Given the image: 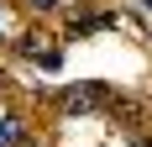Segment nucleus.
<instances>
[{"mask_svg":"<svg viewBox=\"0 0 152 147\" xmlns=\"http://www.w3.org/2000/svg\"><path fill=\"white\" fill-rule=\"evenodd\" d=\"M100 95H105L100 84H74L63 95V110H89V105H100Z\"/></svg>","mask_w":152,"mask_h":147,"instance_id":"1","label":"nucleus"},{"mask_svg":"<svg viewBox=\"0 0 152 147\" xmlns=\"http://www.w3.org/2000/svg\"><path fill=\"white\" fill-rule=\"evenodd\" d=\"M21 142H26V126H21L16 116H5L0 121V147H21Z\"/></svg>","mask_w":152,"mask_h":147,"instance_id":"2","label":"nucleus"},{"mask_svg":"<svg viewBox=\"0 0 152 147\" xmlns=\"http://www.w3.org/2000/svg\"><path fill=\"white\" fill-rule=\"evenodd\" d=\"M26 5H31V11H42V16H47V11H58V0H26Z\"/></svg>","mask_w":152,"mask_h":147,"instance_id":"3","label":"nucleus"},{"mask_svg":"<svg viewBox=\"0 0 152 147\" xmlns=\"http://www.w3.org/2000/svg\"><path fill=\"white\" fill-rule=\"evenodd\" d=\"M131 147H152V137H142V132H137V137H131Z\"/></svg>","mask_w":152,"mask_h":147,"instance_id":"4","label":"nucleus"},{"mask_svg":"<svg viewBox=\"0 0 152 147\" xmlns=\"http://www.w3.org/2000/svg\"><path fill=\"white\" fill-rule=\"evenodd\" d=\"M0 47H5V37H0Z\"/></svg>","mask_w":152,"mask_h":147,"instance_id":"5","label":"nucleus"}]
</instances>
